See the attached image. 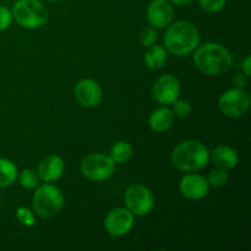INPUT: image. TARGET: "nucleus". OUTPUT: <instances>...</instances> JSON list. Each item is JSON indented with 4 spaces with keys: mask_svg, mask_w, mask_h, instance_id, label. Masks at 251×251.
<instances>
[{
    "mask_svg": "<svg viewBox=\"0 0 251 251\" xmlns=\"http://www.w3.org/2000/svg\"><path fill=\"white\" fill-rule=\"evenodd\" d=\"M200 43V33L195 25L188 21H179L169 25L164 34V46L176 56H185L193 53Z\"/></svg>",
    "mask_w": 251,
    "mask_h": 251,
    "instance_id": "1",
    "label": "nucleus"
},
{
    "mask_svg": "<svg viewBox=\"0 0 251 251\" xmlns=\"http://www.w3.org/2000/svg\"><path fill=\"white\" fill-rule=\"evenodd\" d=\"M194 63L201 73L217 76L229 70L232 55L229 50L218 43H205L196 49Z\"/></svg>",
    "mask_w": 251,
    "mask_h": 251,
    "instance_id": "2",
    "label": "nucleus"
},
{
    "mask_svg": "<svg viewBox=\"0 0 251 251\" xmlns=\"http://www.w3.org/2000/svg\"><path fill=\"white\" fill-rule=\"evenodd\" d=\"M210 161V151L200 141L181 142L172 152V163L184 172H198Z\"/></svg>",
    "mask_w": 251,
    "mask_h": 251,
    "instance_id": "3",
    "label": "nucleus"
},
{
    "mask_svg": "<svg viewBox=\"0 0 251 251\" xmlns=\"http://www.w3.org/2000/svg\"><path fill=\"white\" fill-rule=\"evenodd\" d=\"M12 17L25 28H39L48 20V10L41 0H17L12 6Z\"/></svg>",
    "mask_w": 251,
    "mask_h": 251,
    "instance_id": "4",
    "label": "nucleus"
},
{
    "mask_svg": "<svg viewBox=\"0 0 251 251\" xmlns=\"http://www.w3.org/2000/svg\"><path fill=\"white\" fill-rule=\"evenodd\" d=\"M64 206V196L60 189L51 184L39 186L33 196V210L42 218H50L60 212Z\"/></svg>",
    "mask_w": 251,
    "mask_h": 251,
    "instance_id": "5",
    "label": "nucleus"
},
{
    "mask_svg": "<svg viewBox=\"0 0 251 251\" xmlns=\"http://www.w3.org/2000/svg\"><path fill=\"white\" fill-rule=\"evenodd\" d=\"M115 162L110 156L93 153L85 157L81 163V173L85 178L92 181H104L113 176Z\"/></svg>",
    "mask_w": 251,
    "mask_h": 251,
    "instance_id": "6",
    "label": "nucleus"
},
{
    "mask_svg": "<svg viewBox=\"0 0 251 251\" xmlns=\"http://www.w3.org/2000/svg\"><path fill=\"white\" fill-rule=\"evenodd\" d=\"M127 210L135 216H146L154 206L152 191L142 184H132L125 191L124 196Z\"/></svg>",
    "mask_w": 251,
    "mask_h": 251,
    "instance_id": "7",
    "label": "nucleus"
},
{
    "mask_svg": "<svg viewBox=\"0 0 251 251\" xmlns=\"http://www.w3.org/2000/svg\"><path fill=\"white\" fill-rule=\"evenodd\" d=\"M218 104L223 114L229 118H238L245 114V112L249 109L250 97L242 88H234L226 91L220 97Z\"/></svg>",
    "mask_w": 251,
    "mask_h": 251,
    "instance_id": "8",
    "label": "nucleus"
},
{
    "mask_svg": "<svg viewBox=\"0 0 251 251\" xmlns=\"http://www.w3.org/2000/svg\"><path fill=\"white\" fill-rule=\"evenodd\" d=\"M152 95L159 104H173L180 95V82L173 75L161 76L152 87Z\"/></svg>",
    "mask_w": 251,
    "mask_h": 251,
    "instance_id": "9",
    "label": "nucleus"
},
{
    "mask_svg": "<svg viewBox=\"0 0 251 251\" xmlns=\"http://www.w3.org/2000/svg\"><path fill=\"white\" fill-rule=\"evenodd\" d=\"M134 226V215L126 208L118 207L110 211L104 221V227L112 237L119 238L127 234Z\"/></svg>",
    "mask_w": 251,
    "mask_h": 251,
    "instance_id": "10",
    "label": "nucleus"
},
{
    "mask_svg": "<svg viewBox=\"0 0 251 251\" xmlns=\"http://www.w3.org/2000/svg\"><path fill=\"white\" fill-rule=\"evenodd\" d=\"M174 17L173 5L169 0H152L147 9V19L153 28H166Z\"/></svg>",
    "mask_w": 251,
    "mask_h": 251,
    "instance_id": "11",
    "label": "nucleus"
},
{
    "mask_svg": "<svg viewBox=\"0 0 251 251\" xmlns=\"http://www.w3.org/2000/svg\"><path fill=\"white\" fill-rule=\"evenodd\" d=\"M75 98L81 105L87 108L96 107L100 103L103 92L100 86L91 78H83L75 86Z\"/></svg>",
    "mask_w": 251,
    "mask_h": 251,
    "instance_id": "12",
    "label": "nucleus"
},
{
    "mask_svg": "<svg viewBox=\"0 0 251 251\" xmlns=\"http://www.w3.org/2000/svg\"><path fill=\"white\" fill-rule=\"evenodd\" d=\"M208 184L207 179L203 176H198V174H188L183 176L179 184V190L184 198L189 200H200L203 199L208 193Z\"/></svg>",
    "mask_w": 251,
    "mask_h": 251,
    "instance_id": "13",
    "label": "nucleus"
},
{
    "mask_svg": "<svg viewBox=\"0 0 251 251\" xmlns=\"http://www.w3.org/2000/svg\"><path fill=\"white\" fill-rule=\"evenodd\" d=\"M64 173V161L59 156L50 154L41 161L38 166V176L46 183L58 180Z\"/></svg>",
    "mask_w": 251,
    "mask_h": 251,
    "instance_id": "14",
    "label": "nucleus"
},
{
    "mask_svg": "<svg viewBox=\"0 0 251 251\" xmlns=\"http://www.w3.org/2000/svg\"><path fill=\"white\" fill-rule=\"evenodd\" d=\"M211 158H212V163L217 168L225 169V171L235 168L238 162H239V157H238L237 152L229 146L216 147L212 151Z\"/></svg>",
    "mask_w": 251,
    "mask_h": 251,
    "instance_id": "15",
    "label": "nucleus"
},
{
    "mask_svg": "<svg viewBox=\"0 0 251 251\" xmlns=\"http://www.w3.org/2000/svg\"><path fill=\"white\" fill-rule=\"evenodd\" d=\"M150 127L156 132L167 131L172 127L174 123V114L171 109L166 107L153 110L150 115Z\"/></svg>",
    "mask_w": 251,
    "mask_h": 251,
    "instance_id": "16",
    "label": "nucleus"
},
{
    "mask_svg": "<svg viewBox=\"0 0 251 251\" xmlns=\"http://www.w3.org/2000/svg\"><path fill=\"white\" fill-rule=\"evenodd\" d=\"M145 63L150 69H161L167 63V51L162 46H151L145 53Z\"/></svg>",
    "mask_w": 251,
    "mask_h": 251,
    "instance_id": "17",
    "label": "nucleus"
},
{
    "mask_svg": "<svg viewBox=\"0 0 251 251\" xmlns=\"http://www.w3.org/2000/svg\"><path fill=\"white\" fill-rule=\"evenodd\" d=\"M17 167L7 158H0V188L10 186L17 178Z\"/></svg>",
    "mask_w": 251,
    "mask_h": 251,
    "instance_id": "18",
    "label": "nucleus"
},
{
    "mask_svg": "<svg viewBox=\"0 0 251 251\" xmlns=\"http://www.w3.org/2000/svg\"><path fill=\"white\" fill-rule=\"evenodd\" d=\"M132 153H134V150H132L131 145L129 142L119 141L112 147L110 157H112L115 163H126L132 157Z\"/></svg>",
    "mask_w": 251,
    "mask_h": 251,
    "instance_id": "19",
    "label": "nucleus"
},
{
    "mask_svg": "<svg viewBox=\"0 0 251 251\" xmlns=\"http://www.w3.org/2000/svg\"><path fill=\"white\" fill-rule=\"evenodd\" d=\"M20 184L28 190L36 189L39 184V176L33 169H25L20 174Z\"/></svg>",
    "mask_w": 251,
    "mask_h": 251,
    "instance_id": "20",
    "label": "nucleus"
},
{
    "mask_svg": "<svg viewBox=\"0 0 251 251\" xmlns=\"http://www.w3.org/2000/svg\"><path fill=\"white\" fill-rule=\"evenodd\" d=\"M207 181L210 185L216 186V188L225 185V184L228 181L227 171H225V169H220V168L215 169V171H212L210 174H208Z\"/></svg>",
    "mask_w": 251,
    "mask_h": 251,
    "instance_id": "21",
    "label": "nucleus"
},
{
    "mask_svg": "<svg viewBox=\"0 0 251 251\" xmlns=\"http://www.w3.org/2000/svg\"><path fill=\"white\" fill-rule=\"evenodd\" d=\"M191 113V105L185 100H176L173 103V114L178 118H186Z\"/></svg>",
    "mask_w": 251,
    "mask_h": 251,
    "instance_id": "22",
    "label": "nucleus"
},
{
    "mask_svg": "<svg viewBox=\"0 0 251 251\" xmlns=\"http://www.w3.org/2000/svg\"><path fill=\"white\" fill-rule=\"evenodd\" d=\"M16 218L21 225L26 226V227H33L36 221H34L33 213L26 207H19L16 210Z\"/></svg>",
    "mask_w": 251,
    "mask_h": 251,
    "instance_id": "23",
    "label": "nucleus"
},
{
    "mask_svg": "<svg viewBox=\"0 0 251 251\" xmlns=\"http://www.w3.org/2000/svg\"><path fill=\"white\" fill-rule=\"evenodd\" d=\"M226 1H227V0H199L200 6L202 7L206 12H211V14L221 11V10L225 7Z\"/></svg>",
    "mask_w": 251,
    "mask_h": 251,
    "instance_id": "24",
    "label": "nucleus"
},
{
    "mask_svg": "<svg viewBox=\"0 0 251 251\" xmlns=\"http://www.w3.org/2000/svg\"><path fill=\"white\" fill-rule=\"evenodd\" d=\"M157 41V32L153 27H146L140 34V42L146 47L153 46L154 42Z\"/></svg>",
    "mask_w": 251,
    "mask_h": 251,
    "instance_id": "25",
    "label": "nucleus"
},
{
    "mask_svg": "<svg viewBox=\"0 0 251 251\" xmlns=\"http://www.w3.org/2000/svg\"><path fill=\"white\" fill-rule=\"evenodd\" d=\"M12 21V15L5 6L0 5V32L9 28Z\"/></svg>",
    "mask_w": 251,
    "mask_h": 251,
    "instance_id": "26",
    "label": "nucleus"
},
{
    "mask_svg": "<svg viewBox=\"0 0 251 251\" xmlns=\"http://www.w3.org/2000/svg\"><path fill=\"white\" fill-rule=\"evenodd\" d=\"M234 85L237 88H244L247 86V78L243 77L242 75H237L234 77Z\"/></svg>",
    "mask_w": 251,
    "mask_h": 251,
    "instance_id": "27",
    "label": "nucleus"
},
{
    "mask_svg": "<svg viewBox=\"0 0 251 251\" xmlns=\"http://www.w3.org/2000/svg\"><path fill=\"white\" fill-rule=\"evenodd\" d=\"M243 70L247 76L251 75V56H247L245 60L243 61Z\"/></svg>",
    "mask_w": 251,
    "mask_h": 251,
    "instance_id": "28",
    "label": "nucleus"
},
{
    "mask_svg": "<svg viewBox=\"0 0 251 251\" xmlns=\"http://www.w3.org/2000/svg\"><path fill=\"white\" fill-rule=\"evenodd\" d=\"M169 1L174 5H188L191 1H194V0H169Z\"/></svg>",
    "mask_w": 251,
    "mask_h": 251,
    "instance_id": "29",
    "label": "nucleus"
},
{
    "mask_svg": "<svg viewBox=\"0 0 251 251\" xmlns=\"http://www.w3.org/2000/svg\"><path fill=\"white\" fill-rule=\"evenodd\" d=\"M49 1H58V0H49Z\"/></svg>",
    "mask_w": 251,
    "mask_h": 251,
    "instance_id": "30",
    "label": "nucleus"
}]
</instances>
